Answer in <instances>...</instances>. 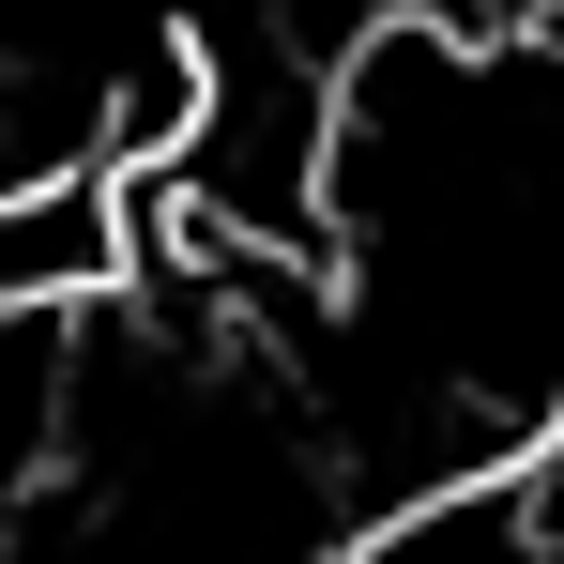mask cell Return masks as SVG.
<instances>
[{
  "instance_id": "1",
  "label": "cell",
  "mask_w": 564,
  "mask_h": 564,
  "mask_svg": "<svg viewBox=\"0 0 564 564\" xmlns=\"http://www.w3.org/2000/svg\"><path fill=\"white\" fill-rule=\"evenodd\" d=\"M122 305V169L107 153H31L0 169V321H93Z\"/></svg>"
}]
</instances>
